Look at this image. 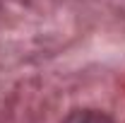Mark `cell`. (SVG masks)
I'll list each match as a JSON object with an SVG mask.
<instances>
[{
	"instance_id": "1",
	"label": "cell",
	"mask_w": 125,
	"mask_h": 123,
	"mask_svg": "<svg viewBox=\"0 0 125 123\" xmlns=\"http://www.w3.org/2000/svg\"><path fill=\"white\" fill-rule=\"evenodd\" d=\"M62 123H113V118L94 109H82V111H72Z\"/></svg>"
}]
</instances>
